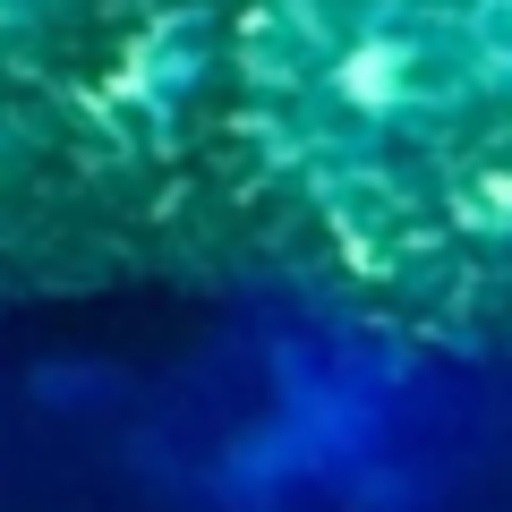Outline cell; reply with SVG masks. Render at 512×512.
I'll return each mask as SVG.
<instances>
[{
    "label": "cell",
    "mask_w": 512,
    "mask_h": 512,
    "mask_svg": "<svg viewBox=\"0 0 512 512\" xmlns=\"http://www.w3.org/2000/svg\"><path fill=\"white\" fill-rule=\"evenodd\" d=\"M333 86H342L359 111H393L410 94V52H402V43H384V35L376 43H350V60L333 69Z\"/></svg>",
    "instance_id": "1"
},
{
    "label": "cell",
    "mask_w": 512,
    "mask_h": 512,
    "mask_svg": "<svg viewBox=\"0 0 512 512\" xmlns=\"http://www.w3.org/2000/svg\"><path fill=\"white\" fill-rule=\"evenodd\" d=\"M504 9H512V0H504Z\"/></svg>",
    "instance_id": "2"
}]
</instances>
